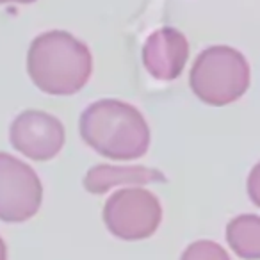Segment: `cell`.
<instances>
[{
  "label": "cell",
  "mask_w": 260,
  "mask_h": 260,
  "mask_svg": "<svg viewBox=\"0 0 260 260\" xmlns=\"http://www.w3.org/2000/svg\"><path fill=\"white\" fill-rule=\"evenodd\" d=\"M80 138L111 160L141 159L150 148V126L143 112L116 98L96 100L80 114Z\"/></svg>",
  "instance_id": "6da1fadb"
},
{
  "label": "cell",
  "mask_w": 260,
  "mask_h": 260,
  "mask_svg": "<svg viewBox=\"0 0 260 260\" xmlns=\"http://www.w3.org/2000/svg\"><path fill=\"white\" fill-rule=\"evenodd\" d=\"M93 72V55L84 41L66 30H47L32 40L27 73L38 89L55 96L75 94Z\"/></svg>",
  "instance_id": "7a4b0ae2"
},
{
  "label": "cell",
  "mask_w": 260,
  "mask_h": 260,
  "mask_svg": "<svg viewBox=\"0 0 260 260\" xmlns=\"http://www.w3.org/2000/svg\"><path fill=\"white\" fill-rule=\"evenodd\" d=\"M189 86L207 105L223 107L234 104L249 87V64L234 47H207L192 62Z\"/></svg>",
  "instance_id": "3957f363"
},
{
  "label": "cell",
  "mask_w": 260,
  "mask_h": 260,
  "mask_svg": "<svg viewBox=\"0 0 260 260\" xmlns=\"http://www.w3.org/2000/svg\"><path fill=\"white\" fill-rule=\"evenodd\" d=\"M162 221V207L153 192L125 187L112 192L104 207V223L114 237L143 241L152 237Z\"/></svg>",
  "instance_id": "277c9868"
},
{
  "label": "cell",
  "mask_w": 260,
  "mask_h": 260,
  "mask_svg": "<svg viewBox=\"0 0 260 260\" xmlns=\"http://www.w3.org/2000/svg\"><path fill=\"white\" fill-rule=\"evenodd\" d=\"M43 185L36 171L11 153L0 152V221L23 223L38 214Z\"/></svg>",
  "instance_id": "5b68a950"
},
{
  "label": "cell",
  "mask_w": 260,
  "mask_h": 260,
  "mask_svg": "<svg viewBox=\"0 0 260 260\" xmlns=\"http://www.w3.org/2000/svg\"><path fill=\"white\" fill-rule=\"evenodd\" d=\"M64 126L61 119L45 111L29 109L13 119L9 141L13 148L30 160H52L64 146Z\"/></svg>",
  "instance_id": "8992f818"
},
{
  "label": "cell",
  "mask_w": 260,
  "mask_h": 260,
  "mask_svg": "<svg viewBox=\"0 0 260 260\" xmlns=\"http://www.w3.org/2000/svg\"><path fill=\"white\" fill-rule=\"evenodd\" d=\"M143 64L155 80L170 82L182 75L189 59V41L175 27L153 30L143 45Z\"/></svg>",
  "instance_id": "52a82bcc"
},
{
  "label": "cell",
  "mask_w": 260,
  "mask_h": 260,
  "mask_svg": "<svg viewBox=\"0 0 260 260\" xmlns=\"http://www.w3.org/2000/svg\"><path fill=\"white\" fill-rule=\"evenodd\" d=\"M160 182L164 184L166 177L162 171L153 170L146 166H109V164H98L93 166L84 177V187L91 194H104L109 189L116 185H136L153 184Z\"/></svg>",
  "instance_id": "ba28073f"
},
{
  "label": "cell",
  "mask_w": 260,
  "mask_h": 260,
  "mask_svg": "<svg viewBox=\"0 0 260 260\" xmlns=\"http://www.w3.org/2000/svg\"><path fill=\"white\" fill-rule=\"evenodd\" d=\"M228 246L244 260H260V216L242 214L228 223Z\"/></svg>",
  "instance_id": "9c48e42d"
},
{
  "label": "cell",
  "mask_w": 260,
  "mask_h": 260,
  "mask_svg": "<svg viewBox=\"0 0 260 260\" xmlns=\"http://www.w3.org/2000/svg\"><path fill=\"white\" fill-rule=\"evenodd\" d=\"M180 260H230V256L217 242L196 241L185 248Z\"/></svg>",
  "instance_id": "30bf717a"
},
{
  "label": "cell",
  "mask_w": 260,
  "mask_h": 260,
  "mask_svg": "<svg viewBox=\"0 0 260 260\" xmlns=\"http://www.w3.org/2000/svg\"><path fill=\"white\" fill-rule=\"evenodd\" d=\"M248 194L249 200L260 209V162L253 168L248 177Z\"/></svg>",
  "instance_id": "8fae6325"
},
{
  "label": "cell",
  "mask_w": 260,
  "mask_h": 260,
  "mask_svg": "<svg viewBox=\"0 0 260 260\" xmlns=\"http://www.w3.org/2000/svg\"><path fill=\"white\" fill-rule=\"evenodd\" d=\"M0 260H8V246L2 237H0Z\"/></svg>",
  "instance_id": "7c38bea8"
},
{
  "label": "cell",
  "mask_w": 260,
  "mask_h": 260,
  "mask_svg": "<svg viewBox=\"0 0 260 260\" xmlns=\"http://www.w3.org/2000/svg\"><path fill=\"white\" fill-rule=\"evenodd\" d=\"M36 0H0V4H32Z\"/></svg>",
  "instance_id": "4fadbf2b"
}]
</instances>
